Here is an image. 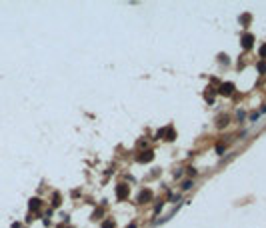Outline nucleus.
I'll use <instances>...</instances> for the list:
<instances>
[{
  "label": "nucleus",
  "instance_id": "f257e3e1",
  "mask_svg": "<svg viewBox=\"0 0 266 228\" xmlns=\"http://www.w3.org/2000/svg\"><path fill=\"white\" fill-rule=\"evenodd\" d=\"M116 196L118 198H126L128 196V186L126 184H118L116 186Z\"/></svg>",
  "mask_w": 266,
  "mask_h": 228
},
{
  "label": "nucleus",
  "instance_id": "f03ea898",
  "mask_svg": "<svg viewBox=\"0 0 266 228\" xmlns=\"http://www.w3.org/2000/svg\"><path fill=\"white\" fill-rule=\"evenodd\" d=\"M150 198H152V192H150V190H142V192L138 194V202H140V204H144V202H148Z\"/></svg>",
  "mask_w": 266,
  "mask_h": 228
},
{
  "label": "nucleus",
  "instance_id": "7ed1b4c3",
  "mask_svg": "<svg viewBox=\"0 0 266 228\" xmlns=\"http://www.w3.org/2000/svg\"><path fill=\"white\" fill-rule=\"evenodd\" d=\"M252 42H254L252 34H244V36H242V46H244V48H252Z\"/></svg>",
  "mask_w": 266,
  "mask_h": 228
},
{
  "label": "nucleus",
  "instance_id": "20e7f679",
  "mask_svg": "<svg viewBox=\"0 0 266 228\" xmlns=\"http://www.w3.org/2000/svg\"><path fill=\"white\" fill-rule=\"evenodd\" d=\"M152 158V150H146V152H142V156H138V162H148Z\"/></svg>",
  "mask_w": 266,
  "mask_h": 228
},
{
  "label": "nucleus",
  "instance_id": "39448f33",
  "mask_svg": "<svg viewBox=\"0 0 266 228\" xmlns=\"http://www.w3.org/2000/svg\"><path fill=\"white\" fill-rule=\"evenodd\" d=\"M232 88H234V86H232V84H230V82H226V84H222V94H230V92H232Z\"/></svg>",
  "mask_w": 266,
  "mask_h": 228
},
{
  "label": "nucleus",
  "instance_id": "423d86ee",
  "mask_svg": "<svg viewBox=\"0 0 266 228\" xmlns=\"http://www.w3.org/2000/svg\"><path fill=\"white\" fill-rule=\"evenodd\" d=\"M38 206H40V200H38V198H32V200H30V210H36Z\"/></svg>",
  "mask_w": 266,
  "mask_h": 228
},
{
  "label": "nucleus",
  "instance_id": "0eeeda50",
  "mask_svg": "<svg viewBox=\"0 0 266 228\" xmlns=\"http://www.w3.org/2000/svg\"><path fill=\"white\" fill-rule=\"evenodd\" d=\"M182 188H184V190H188V188H192V180H186V182L182 184Z\"/></svg>",
  "mask_w": 266,
  "mask_h": 228
},
{
  "label": "nucleus",
  "instance_id": "6e6552de",
  "mask_svg": "<svg viewBox=\"0 0 266 228\" xmlns=\"http://www.w3.org/2000/svg\"><path fill=\"white\" fill-rule=\"evenodd\" d=\"M102 228H114V222H112V220H108V222H104V224H102Z\"/></svg>",
  "mask_w": 266,
  "mask_h": 228
},
{
  "label": "nucleus",
  "instance_id": "1a4fd4ad",
  "mask_svg": "<svg viewBox=\"0 0 266 228\" xmlns=\"http://www.w3.org/2000/svg\"><path fill=\"white\" fill-rule=\"evenodd\" d=\"M258 70L264 72V70H266V62H260V64H258Z\"/></svg>",
  "mask_w": 266,
  "mask_h": 228
},
{
  "label": "nucleus",
  "instance_id": "9d476101",
  "mask_svg": "<svg viewBox=\"0 0 266 228\" xmlns=\"http://www.w3.org/2000/svg\"><path fill=\"white\" fill-rule=\"evenodd\" d=\"M52 204H54V206H58V204H60V196H54V202H52Z\"/></svg>",
  "mask_w": 266,
  "mask_h": 228
},
{
  "label": "nucleus",
  "instance_id": "9b49d317",
  "mask_svg": "<svg viewBox=\"0 0 266 228\" xmlns=\"http://www.w3.org/2000/svg\"><path fill=\"white\" fill-rule=\"evenodd\" d=\"M264 54H266V46H262V56H264Z\"/></svg>",
  "mask_w": 266,
  "mask_h": 228
}]
</instances>
